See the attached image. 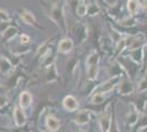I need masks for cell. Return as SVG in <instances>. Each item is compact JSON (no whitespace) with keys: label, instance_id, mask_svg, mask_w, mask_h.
Returning <instances> with one entry per match:
<instances>
[{"label":"cell","instance_id":"27","mask_svg":"<svg viewBox=\"0 0 147 132\" xmlns=\"http://www.w3.org/2000/svg\"><path fill=\"white\" fill-rule=\"evenodd\" d=\"M138 120H140V125H138L140 129H142V128H147V114H144L141 119Z\"/></svg>","mask_w":147,"mask_h":132},{"label":"cell","instance_id":"4","mask_svg":"<svg viewBox=\"0 0 147 132\" xmlns=\"http://www.w3.org/2000/svg\"><path fill=\"white\" fill-rule=\"evenodd\" d=\"M14 122L18 127H22L25 125L26 116H25L22 107H16V109H14Z\"/></svg>","mask_w":147,"mask_h":132},{"label":"cell","instance_id":"25","mask_svg":"<svg viewBox=\"0 0 147 132\" xmlns=\"http://www.w3.org/2000/svg\"><path fill=\"white\" fill-rule=\"evenodd\" d=\"M103 101H104V96L102 94H100V93H97V94L93 95V97H92L91 99V102L94 104V105H99V104H101Z\"/></svg>","mask_w":147,"mask_h":132},{"label":"cell","instance_id":"20","mask_svg":"<svg viewBox=\"0 0 147 132\" xmlns=\"http://www.w3.org/2000/svg\"><path fill=\"white\" fill-rule=\"evenodd\" d=\"M120 24L124 26V28H132L136 24V20L133 18V16L131 18H127V19H124L122 21H120Z\"/></svg>","mask_w":147,"mask_h":132},{"label":"cell","instance_id":"16","mask_svg":"<svg viewBox=\"0 0 147 132\" xmlns=\"http://www.w3.org/2000/svg\"><path fill=\"white\" fill-rule=\"evenodd\" d=\"M18 33V29L16 26H8L7 30L3 33H2V37H3V40L5 41H9L12 38H14Z\"/></svg>","mask_w":147,"mask_h":132},{"label":"cell","instance_id":"6","mask_svg":"<svg viewBox=\"0 0 147 132\" xmlns=\"http://www.w3.org/2000/svg\"><path fill=\"white\" fill-rule=\"evenodd\" d=\"M63 105L68 111H75V110L78 109V101L76 100V98L73 97V96L65 97V99L63 101Z\"/></svg>","mask_w":147,"mask_h":132},{"label":"cell","instance_id":"3","mask_svg":"<svg viewBox=\"0 0 147 132\" xmlns=\"http://www.w3.org/2000/svg\"><path fill=\"white\" fill-rule=\"evenodd\" d=\"M134 90L133 84L129 79H122L119 83V91L122 95H131Z\"/></svg>","mask_w":147,"mask_h":132},{"label":"cell","instance_id":"10","mask_svg":"<svg viewBox=\"0 0 147 132\" xmlns=\"http://www.w3.org/2000/svg\"><path fill=\"white\" fill-rule=\"evenodd\" d=\"M89 120H90V111L89 110H82V111H79L78 114L76 116L75 121L78 125H86L89 122Z\"/></svg>","mask_w":147,"mask_h":132},{"label":"cell","instance_id":"21","mask_svg":"<svg viewBox=\"0 0 147 132\" xmlns=\"http://www.w3.org/2000/svg\"><path fill=\"white\" fill-rule=\"evenodd\" d=\"M129 39H121L119 42H117V53H120L121 51H123L125 47H127L129 46V42L127 41Z\"/></svg>","mask_w":147,"mask_h":132},{"label":"cell","instance_id":"23","mask_svg":"<svg viewBox=\"0 0 147 132\" xmlns=\"http://www.w3.org/2000/svg\"><path fill=\"white\" fill-rule=\"evenodd\" d=\"M100 12V7L97 3H91L88 6V14L89 16H96Z\"/></svg>","mask_w":147,"mask_h":132},{"label":"cell","instance_id":"32","mask_svg":"<svg viewBox=\"0 0 147 132\" xmlns=\"http://www.w3.org/2000/svg\"><path fill=\"white\" fill-rule=\"evenodd\" d=\"M145 63H147V44L144 45V60H143Z\"/></svg>","mask_w":147,"mask_h":132},{"label":"cell","instance_id":"31","mask_svg":"<svg viewBox=\"0 0 147 132\" xmlns=\"http://www.w3.org/2000/svg\"><path fill=\"white\" fill-rule=\"evenodd\" d=\"M7 102H8V99H7V97H5V96H1V95H0V107H3V106H6Z\"/></svg>","mask_w":147,"mask_h":132},{"label":"cell","instance_id":"19","mask_svg":"<svg viewBox=\"0 0 147 132\" xmlns=\"http://www.w3.org/2000/svg\"><path fill=\"white\" fill-rule=\"evenodd\" d=\"M99 63V55L97 52H92L89 56L87 57V66L88 65H92V64H98Z\"/></svg>","mask_w":147,"mask_h":132},{"label":"cell","instance_id":"12","mask_svg":"<svg viewBox=\"0 0 147 132\" xmlns=\"http://www.w3.org/2000/svg\"><path fill=\"white\" fill-rule=\"evenodd\" d=\"M32 104V95L28 91H23L22 94L20 95V105L22 108L29 107Z\"/></svg>","mask_w":147,"mask_h":132},{"label":"cell","instance_id":"8","mask_svg":"<svg viewBox=\"0 0 147 132\" xmlns=\"http://www.w3.org/2000/svg\"><path fill=\"white\" fill-rule=\"evenodd\" d=\"M74 43L70 39H63L58 43V51L61 53H68L73 50Z\"/></svg>","mask_w":147,"mask_h":132},{"label":"cell","instance_id":"7","mask_svg":"<svg viewBox=\"0 0 147 132\" xmlns=\"http://www.w3.org/2000/svg\"><path fill=\"white\" fill-rule=\"evenodd\" d=\"M99 125L102 132H109L111 129V118L108 113H104L102 114L100 118H99Z\"/></svg>","mask_w":147,"mask_h":132},{"label":"cell","instance_id":"15","mask_svg":"<svg viewBox=\"0 0 147 132\" xmlns=\"http://www.w3.org/2000/svg\"><path fill=\"white\" fill-rule=\"evenodd\" d=\"M98 72H99V67L98 64H92V65H88L87 66V74H88V78L89 79H96L97 76H98Z\"/></svg>","mask_w":147,"mask_h":132},{"label":"cell","instance_id":"17","mask_svg":"<svg viewBox=\"0 0 147 132\" xmlns=\"http://www.w3.org/2000/svg\"><path fill=\"white\" fill-rule=\"evenodd\" d=\"M11 68H12V65L9 62V60H7L5 57H0V70L2 73H8Z\"/></svg>","mask_w":147,"mask_h":132},{"label":"cell","instance_id":"35","mask_svg":"<svg viewBox=\"0 0 147 132\" xmlns=\"http://www.w3.org/2000/svg\"><path fill=\"white\" fill-rule=\"evenodd\" d=\"M146 1H147V0H146Z\"/></svg>","mask_w":147,"mask_h":132},{"label":"cell","instance_id":"13","mask_svg":"<svg viewBox=\"0 0 147 132\" xmlns=\"http://www.w3.org/2000/svg\"><path fill=\"white\" fill-rule=\"evenodd\" d=\"M46 126L49 129V131L54 132L56 130H58V128H59V121L56 119L55 117L49 116L46 118Z\"/></svg>","mask_w":147,"mask_h":132},{"label":"cell","instance_id":"2","mask_svg":"<svg viewBox=\"0 0 147 132\" xmlns=\"http://www.w3.org/2000/svg\"><path fill=\"white\" fill-rule=\"evenodd\" d=\"M120 81H121V78H120V76L119 75L114 76L113 78H111V79H109V81H107V82L103 83V84L99 87L100 93H108V91L112 90L113 87L115 86V84L120 83Z\"/></svg>","mask_w":147,"mask_h":132},{"label":"cell","instance_id":"22","mask_svg":"<svg viewBox=\"0 0 147 132\" xmlns=\"http://www.w3.org/2000/svg\"><path fill=\"white\" fill-rule=\"evenodd\" d=\"M138 113L136 112V111H133V112H131L129 114V117H127V121H129V126H134L135 123H137L138 122Z\"/></svg>","mask_w":147,"mask_h":132},{"label":"cell","instance_id":"29","mask_svg":"<svg viewBox=\"0 0 147 132\" xmlns=\"http://www.w3.org/2000/svg\"><path fill=\"white\" fill-rule=\"evenodd\" d=\"M8 19H9L8 12L5 11V10H0V20L1 21H7Z\"/></svg>","mask_w":147,"mask_h":132},{"label":"cell","instance_id":"14","mask_svg":"<svg viewBox=\"0 0 147 132\" xmlns=\"http://www.w3.org/2000/svg\"><path fill=\"white\" fill-rule=\"evenodd\" d=\"M144 46V38L143 37H136V38H131V43L129 44V49L131 50H135Z\"/></svg>","mask_w":147,"mask_h":132},{"label":"cell","instance_id":"24","mask_svg":"<svg viewBox=\"0 0 147 132\" xmlns=\"http://www.w3.org/2000/svg\"><path fill=\"white\" fill-rule=\"evenodd\" d=\"M137 90L140 93H144V91L147 90V76H144L141 81H140L138 86H137Z\"/></svg>","mask_w":147,"mask_h":132},{"label":"cell","instance_id":"33","mask_svg":"<svg viewBox=\"0 0 147 132\" xmlns=\"http://www.w3.org/2000/svg\"><path fill=\"white\" fill-rule=\"evenodd\" d=\"M141 8H143V10H144V11H147V1L146 0H144V1L142 2Z\"/></svg>","mask_w":147,"mask_h":132},{"label":"cell","instance_id":"26","mask_svg":"<svg viewBox=\"0 0 147 132\" xmlns=\"http://www.w3.org/2000/svg\"><path fill=\"white\" fill-rule=\"evenodd\" d=\"M46 52H49V49H47V44L45 43L40 46V49L37 51V55H42V56H43Z\"/></svg>","mask_w":147,"mask_h":132},{"label":"cell","instance_id":"5","mask_svg":"<svg viewBox=\"0 0 147 132\" xmlns=\"http://www.w3.org/2000/svg\"><path fill=\"white\" fill-rule=\"evenodd\" d=\"M129 56L133 62H135L136 64H141L144 60V46L135 49V50H131Z\"/></svg>","mask_w":147,"mask_h":132},{"label":"cell","instance_id":"30","mask_svg":"<svg viewBox=\"0 0 147 132\" xmlns=\"http://www.w3.org/2000/svg\"><path fill=\"white\" fill-rule=\"evenodd\" d=\"M30 42V38L26 35V34H22L21 38H20V43L21 44H28Z\"/></svg>","mask_w":147,"mask_h":132},{"label":"cell","instance_id":"28","mask_svg":"<svg viewBox=\"0 0 147 132\" xmlns=\"http://www.w3.org/2000/svg\"><path fill=\"white\" fill-rule=\"evenodd\" d=\"M8 26H9V22H6V21L0 22V33L2 34V33L7 30V28H8Z\"/></svg>","mask_w":147,"mask_h":132},{"label":"cell","instance_id":"18","mask_svg":"<svg viewBox=\"0 0 147 132\" xmlns=\"http://www.w3.org/2000/svg\"><path fill=\"white\" fill-rule=\"evenodd\" d=\"M76 12L78 16L80 17H84V16H86L87 13H88V6H87L86 3H84V2H81L79 3L77 8H76Z\"/></svg>","mask_w":147,"mask_h":132},{"label":"cell","instance_id":"34","mask_svg":"<svg viewBox=\"0 0 147 132\" xmlns=\"http://www.w3.org/2000/svg\"><path fill=\"white\" fill-rule=\"evenodd\" d=\"M79 1H81V2H82V1H85V0H79Z\"/></svg>","mask_w":147,"mask_h":132},{"label":"cell","instance_id":"11","mask_svg":"<svg viewBox=\"0 0 147 132\" xmlns=\"http://www.w3.org/2000/svg\"><path fill=\"white\" fill-rule=\"evenodd\" d=\"M127 9L131 16H135L141 9V2L138 0H127Z\"/></svg>","mask_w":147,"mask_h":132},{"label":"cell","instance_id":"1","mask_svg":"<svg viewBox=\"0 0 147 132\" xmlns=\"http://www.w3.org/2000/svg\"><path fill=\"white\" fill-rule=\"evenodd\" d=\"M52 5V3H51ZM49 5V9L46 10L49 12V16L51 19L54 22H56L58 25H61V28H65V17H64V11H63V7L61 6H51Z\"/></svg>","mask_w":147,"mask_h":132},{"label":"cell","instance_id":"9","mask_svg":"<svg viewBox=\"0 0 147 132\" xmlns=\"http://www.w3.org/2000/svg\"><path fill=\"white\" fill-rule=\"evenodd\" d=\"M19 12H20V16H21L22 20L24 21L26 24H36V20H35L34 16L30 11H28L25 9H21V10H19Z\"/></svg>","mask_w":147,"mask_h":132}]
</instances>
